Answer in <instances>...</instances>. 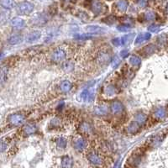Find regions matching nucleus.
Segmentation results:
<instances>
[{"instance_id": "nucleus-38", "label": "nucleus", "mask_w": 168, "mask_h": 168, "mask_svg": "<svg viewBox=\"0 0 168 168\" xmlns=\"http://www.w3.org/2000/svg\"><path fill=\"white\" fill-rule=\"evenodd\" d=\"M148 30H149L150 32L156 33L160 30V27L156 25V24H151V25H150L148 27Z\"/></svg>"}, {"instance_id": "nucleus-28", "label": "nucleus", "mask_w": 168, "mask_h": 168, "mask_svg": "<svg viewBox=\"0 0 168 168\" xmlns=\"http://www.w3.org/2000/svg\"><path fill=\"white\" fill-rule=\"evenodd\" d=\"M147 120V116L143 113H138L136 114L135 116V121L138 122L140 125H142V124H145Z\"/></svg>"}, {"instance_id": "nucleus-10", "label": "nucleus", "mask_w": 168, "mask_h": 168, "mask_svg": "<svg viewBox=\"0 0 168 168\" xmlns=\"http://www.w3.org/2000/svg\"><path fill=\"white\" fill-rule=\"evenodd\" d=\"M74 165V161L70 155H63L61 160V165L62 168H72Z\"/></svg>"}, {"instance_id": "nucleus-32", "label": "nucleus", "mask_w": 168, "mask_h": 168, "mask_svg": "<svg viewBox=\"0 0 168 168\" xmlns=\"http://www.w3.org/2000/svg\"><path fill=\"white\" fill-rule=\"evenodd\" d=\"M143 17H144L145 20H146V21H153V20H155L156 15L154 12L150 11V12H146L145 13Z\"/></svg>"}, {"instance_id": "nucleus-36", "label": "nucleus", "mask_w": 168, "mask_h": 168, "mask_svg": "<svg viewBox=\"0 0 168 168\" xmlns=\"http://www.w3.org/2000/svg\"><path fill=\"white\" fill-rule=\"evenodd\" d=\"M117 29L121 32H128L130 30V26L126 25V24H120V25H118Z\"/></svg>"}, {"instance_id": "nucleus-12", "label": "nucleus", "mask_w": 168, "mask_h": 168, "mask_svg": "<svg viewBox=\"0 0 168 168\" xmlns=\"http://www.w3.org/2000/svg\"><path fill=\"white\" fill-rule=\"evenodd\" d=\"M41 36V33L39 30H35V31H32L30 32L29 34H28V35L26 36V42L28 43H33L38 40Z\"/></svg>"}, {"instance_id": "nucleus-13", "label": "nucleus", "mask_w": 168, "mask_h": 168, "mask_svg": "<svg viewBox=\"0 0 168 168\" xmlns=\"http://www.w3.org/2000/svg\"><path fill=\"white\" fill-rule=\"evenodd\" d=\"M129 3L127 0H119L115 3V7L118 11L121 13H125L128 8Z\"/></svg>"}, {"instance_id": "nucleus-47", "label": "nucleus", "mask_w": 168, "mask_h": 168, "mask_svg": "<svg viewBox=\"0 0 168 168\" xmlns=\"http://www.w3.org/2000/svg\"><path fill=\"white\" fill-rule=\"evenodd\" d=\"M109 1H112V0H109Z\"/></svg>"}, {"instance_id": "nucleus-21", "label": "nucleus", "mask_w": 168, "mask_h": 168, "mask_svg": "<svg viewBox=\"0 0 168 168\" xmlns=\"http://www.w3.org/2000/svg\"><path fill=\"white\" fill-rule=\"evenodd\" d=\"M23 130L26 135H33L36 132V126L35 125H32V124H28V125H25L24 126Z\"/></svg>"}, {"instance_id": "nucleus-14", "label": "nucleus", "mask_w": 168, "mask_h": 168, "mask_svg": "<svg viewBox=\"0 0 168 168\" xmlns=\"http://www.w3.org/2000/svg\"><path fill=\"white\" fill-rule=\"evenodd\" d=\"M150 37H151L150 33H149V32L141 33V34L138 35V36L136 37L135 41V45H140V44H141V43H144V42H145V41H148V40L150 39Z\"/></svg>"}, {"instance_id": "nucleus-20", "label": "nucleus", "mask_w": 168, "mask_h": 168, "mask_svg": "<svg viewBox=\"0 0 168 168\" xmlns=\"http://www.w3.org/2000/svg\"><path fill=\"white\" fill-rule=\"evenodd\" d=\"M72 88V83L68 80H64L62 81L61 84H60V89L62 91V93H68L71 91Z\"/></svg>"}, {"instance_id": "nucleus-11", "label": "nucleus", "mask_w": 168, "mask_h": 168, "mask_svg": "<svg viewBox=\"0 0 168 168\" xmlns=\"http://www.w3.org/2000/svg\"><path fill=\"white\" fill-rule=\"evenodd\" d=\"M97 61L99 62V64L104 65L109 63L110 62V55L107 52H100V53L98 55V57H97Z\"/></svg>"}, {"instance_id": "nucleus-44", "label": "nucleus", "mask_w": 168, "mask_h": 168, "mask_svg": "<svg viewBox=\"0 0 168 168\" xmlns=\"http://www.w3.org/2000/svg\"><path fill=\"white\" fill-rule=\"evenodd\" d=\"M120 165H121V163H120V160H117L116 161V163H115V166H114V168H120Z\"/></svg>"}, {"instance_id": "nucleus-8", "label": "nucleus", "mask_w": 168, "mask_h": 168, "mask_svg": "<svg viewBox=\"0 0 168 168\" xmlns=\"http://www.w3.org/2000/svg\"><path fill=\"white\" fill-rule=\"evenodd\" d=\"M10 24L12 27L17 29H23L25 26V21L21 18H19V17H15V18L11 19Z\"/></svg>"}, {"instance_id": "nucleus-35", "label": "nucleus", "mask_w": 168, "mask_h": 168, "mask_svg": "<svg viewBox=\"0 0 168 168\" xmlns=\"http://www.w3.org/2000/svg\"><path fill=\"white\" fill-rule=\"evenodd\" d=\"M92 36L88 34H82V35H75V39L79 40H88V39H91Z\"/></svg>"}, {"instance_id": "nucleus-37", "label": "nucleus", "mask_w": 168, "mask_h": 168, "mask_svg": "<svg viewBox=\"0 0 168 168\" xmlns=\"http://www.w3.org/2000/svg\"><path fill=\"white\" fill-rule=\"evenodd\" d=\"M73 67H74V65L71 62H64V64H63V68H64V70L67 71V72L72 71V70L73 69Z\"/></svg>"}, {"instance_id": "nucleus-7", "label": "nucleus", "mask_w": 168, "mask_h": 168, "mask_svg": "<svg viewBox=\"0 0 168 168\" xmlns=\"http://www.w3.org/2000/svg\"><path fill=\"white\" fill-rule=\"evenodd\" d=\"M88 146V142L84 138H78L74 143L75 149L77 150L78 151H83L87 148Z\"/></svg>"}, {"instance_id": "nucleus-24", "label": "nucleus", "mask_w": 168, "mask_h": 168, "mask_svg": "<svg viewBox=\"0 0 168 168\" xmlns=\"http://www.w3.org/2000/svg\"><path fill=\"white\" fill-rule=\"evenodd\" d=\"M140 125L136 121H133L130 124L128 127V131L130 134H135L140 130Z\"/></svg>"}, {"instance_id": "nucleus-42", "label": "nucleus", "mask_w": 168, "mask_h": 168, "mask_svg": "<svg viewBox=\"0 0 168 168\" xmlns=\"http://www.w3.org/2000/svg\"><path fill=\"white\" fill-rule=\"evenodd\" d=\"M7 144H6L5 142L3 141V140H0V152H3L7 149Z\"/></svg>"}, {"instance_id": "nucleus-33", "label": "nucleus", "mask_w": 168, "mask_h": 168, "mask_svg": "<svg viewBox=\"0 0 168 168\" xmlns=\"http://www.w3.org/2000/svg\"><path fill=\"white\" fill-rule=\"evenodd\" d=\"M121 21L123 23V24H126V25H130V26L131 24H134V19L130 17L125 16L121 18Z\"/></svg>"}, {"instance_id": "nucleus-18", "label": "nucleus", "mask_w": 168, "mask_h": 168, "mask_svg": "<svg viewBox=\"0 0 168 168\" xmlns=\"http://www.w3.org/2000/svg\"><path fill=\"white\" fill-rule=\"evenodd\" d=\"M79 130L84 135H91L93 133V127L88 122H83V123L81 124Z\"/></svg>"}, {"instance_id": "nucleus-34", "label": "nucleus", "mask_w": 168, "mask_h": 168, "mask_svg": "<svg viewBox=\"0 0 168 168\" xmlns=\"http://www.w3.org/2000/svg\"><path fill=\"white\" fill-rule=\"evenodd\" d=\"M102 21L107 24H113L116 21V18H115V16H112V15H111V16H108L106 17V18L103 19H102Z\"/></svg>"}, {"instance_id": "nucleus-43", "label": "nucleus", "mask_w": 168, "mask_h": 168, "mask_svg": "<svg viewBox=\"0 0 168 168\" xmlns=\"http://www.w3.org/2000/svg\"><path fill=\"white\" fill-rule=\"evenodd\" d=\"M112 43L115 46H119L121 45V40H120V38H115L112 40Z\"/></svg>"}, {"instance_id": "nucleus-3", "label": "nucleus", "mask_w": 168, "mask_h": 168, "mask_svg": "<svg viewBox=\"0 0 168 168\" xmlns=\"http://www.w3.org/2000/svg\"><path fill=\"white\" fill-rule=\"evenodd\" d=\"M34 10V5L29 2H22L17 7V11L19 14L22 15H27Z\"/></svg>"}, {"instance_id": "nucleus-16", "label": "nucleus", "mask_w": 168, "mask_h": 168, "mask_svg": "<svg viewBox=\"0 0 168 168\" xmlns=\"http://www.w3.org/2000/svg\"><path fill=\"white\" fill-rule=\"evenodd\" d=\"M47 17L45 16V14H42V13H39V14H36L34 18H33V23L35 24H38V25H42V24H45L46 22H47Z\"/></svg>"}, {"instance_id": "nucleus-6", "label": "nucleus", "mask_w": 168, "mask_h": 168, "mask_svg": "<svg viewBox=\"0 0 168 168\" xmlns=\"http://www.w3.org/2000/svg\"><path fill=\"white\" fill-rule=\"evenodd\" d=\"M110 111L115 115H120L124 111L123 104L120 101H114L110 105Z\"/></svg>"}, {"instance_id": "nucleus-4", "label": "nucleus", "mask_w": 168, "mask_h": 168, "mask_svg": "<svg viewBox=\"0 0 168 168\" xmlns=\"http://www.w3.org/2000/svg\"><path fill=\"white\" fill-rule=\"evenodd\" d=\"M88 160L91 165H94V166H100L104 163V160H103L101 155L94 151L88 153Z\"/></svg>"}, {"instance_id": "nucleus-46", "label": "nucleus", "mask_w": 168, "mask_h": 168, "mask_svg": "<svg viewBox=\"0 0 168 168\" xmlns=\"http://www.w3.org/2000/svg\"><path fill=\"white\" fill-rule=\"evenodd\" d=\"M2 56H3V55H2V54L0 53V58H1V57H2Z\"/></svg>"}, {"instance_id": "nucleus-17", "label": "nucleus", "mask_w": 168, "mask_h": 168, "mask_svg": "<svg viewBox=\"0 0 168 168\" xmlns=\"http://www.w3.org/2000/svg\"><path fill=\"white\" fill-rule=\"evenodd\" d=\"M22 41H23V36H22L21 35H19V34H15V35H11L10 37L8 39V44L13 45H19Z\"/></svg>"}, {"instance_id": "nucleus-26", "label": "nucleus", "mask_w": 168, "mask_h": 168, "mask_svg": "<svg viewBox=\"0 0 168 168\" xmlns=\"http://www.w3.org/2000/svg\"><path fill=\"white\" fill-rule=\"evenodd\" d=\"M154 116L157 120H162V119H164L166 116V110L164 108H159V109H157L155 111Z\"/></svg>"}, {"instance_id": "nucleus-19", "label": "nucleus", "mask_w": 168, "mask_h": 168, "mask_svg": "<svg viewBox=\"0 0 168 168\" xmlns=\"http://www.w3.org/2000/svg\"><path fill=\"white\" fill-rule=\"evenodd\" d=\"M8 68L5 66L0 67V84H3L5 83V81L8 78Z\"/></svg>"}, {"instance_id": "nucleus-29", "label": "nucleus", "mask_w": 168, "mask_h": 168, "mask_svg": "<svg viewBox=\"0 0 168 168\" xmlns=\"http://www.w3.org/2000/svg\"><path fill=\"white\" fill-rule=\"evenodd\" d=\"M130 63L134 67H138L141 64V59L140 57L136 55H133L130 56Z\"/></svg>"}, {"instance_id": "nucleus-9", "label": "nucleus", "mask_w": 168, "mask_h": 168, "mask_svg": "<svg viewBox=\"0 0 168 168\" xmlns=\"http://www.w3.org/2000/svg\"><path fill=\"white\" fill-rule=\"evenodd\" d=\"M86 29L89 34H92V35H100L105 32V29L99 25H88Z\"/></svg>"}, {"instance_id": "nucleus-22", "label": "nucleus", "mask_w": 168, "mask_h": 168, "mask_svg": "<svg viewBox=\"0 0 168 168\" xmlns=\"http://www.w3.org/2000/svg\"><path fill=\"white\" fill-rule=\"evenodd\" d=\"M135 38V33H130V34H127V35H124L120 38L121 40V45H127L130 44V42L134 40Z\"/></svg>"}, {"instance_id": "nucleus-39", "label": "nucleus", "mask_w": 168, "mask_h": 168, "mask_svg": "<svg viewBox=\"0 0 168 168\" xmlns=\"http://www.w3.org/2000/svg\"><path fill=\"white\" fill-rule=\"evenodd\" d=\"M94 99V91L93 88H91L90 90H88V94L87 97V100L88 102H92Z\"/></svg>"}, {"instance_id": "nucleus-45", "label": "nucleus", "mask_w": 168, "mask_h": 168, "mask_svg": "<svg viewBox=\"0 0 168 168\" xmlns=\"http://www.w3.org/2000/svg\"><path fill=\"white\" fill-rule=\"evenodd\" d=\"M165 10H166V13H168V3L166 4V7H165Z\"/></svg>"}, {"instance_id": "nucleus-41", "label": "nucleus", "mask_w": 168, "mask_h": 168, "mask_svg": "<svg viewBox=\"0 0 168 168\" xmlns=\"http://www.w3.org/2000/svg\"><path fill=\"white\" fill-rule=\"evenodd\" d=\"M111 65H112V67L115 68V67H116L119 65V63H120V59L118 58L117 56H115V57H114L113 58V60L111 61Z\"/></svg>"}, {"instance_id": "nucleus-31", "label": "nucleus", "mask_w": 168, "mask_h": 168, "mask_svg": "<svg viewBox=\"0 0 168 168\" xmlns=\"http://www.w3.org/2000/svg\"><path fill=\"white\" fill-rule=\"evenodd\" d=\"M67 145V140L65 139L64 137H59L58 139L56 140V145L60 149H65Z\"/></svg>"}, {"instance_id": "nucleus-30", "label": "nucleus", "mask_w": 168, "mask_h": 168, "mask_svg": "<svg viewBox=\"0 0 168 168\" xmlns=\"http://www.w3.org/2000/svg\"><path fill=\"white\" fill-rule=\"evenodd\" d=\"M117 88L114 85H109L105 89V94L108 96H114L117 93Z\"/></svg>"}, {"instance_id": "nucleus-1", "label": "nucleus", "mask_w": 168, "mask_h": 168, "mask_svg": "<svg viewBox=\"0 0 168 168\" xmlns=\"http://www.w3.org/2000/svg\"><path fill=\"white\" fill-rule=\"evenodd\" d=\"M87 3L88 8H90V10L96 15H99L102 13H104V4L99 0H88Z\"/></svg>"}, {"instance_id": "nucleus-15", "label": "nucleus", "mask_w": 168, "mask_h": 168, "mask_svg": "<svg viewBox=\"0 0 168 168\" xmlns=\"http://www.w3.org/2000/svg\"><path fill=\"white\" fill-rule=\"evenodd\" d=\"M155 51H156V46L153 44H150L142 49L141 53L144 56H151L152 54L155 53Z\"/></svg>"}, {"instance_id": "nucleus-5", "label": "nucleus", "mask_w": 168, "mask_h": 168, "mask_svg": "<svg viewBox=\"0 0 168 168\" xmlns=\"http://www.w3.org/2000/svg\"><path fill=\"white\" fill-rule=\"evenodd\" d=\"M24 121H25V117L23 115H20V114H13V115H11L8 117V122L12 125H21L24 123Z\"/></svg>"}, {"instance_id": "nucleus-2", "label": "nucleus", "mask_w": 168, "mask_h": 168, "mask_svg": "<svg viewBox=\"0 0 168 168\" xmlns=\"http://www.w3.org/2000/svg\"><path fill=\"white\" fill-rule=\"evenodd\" d=\"M67 58V51L64 48H56L51 54V60L54 62H62Z\"/></svg>"}, {"instance_id": "nucleus-23", "label": "nucleus", "mask_w": 168, "mask_h": 168, "mask_svg": "<svg viewBox=\"0 0 168 168\" xmlns=\"http://www.w3.org/2000/svg\"><path fill=\"white\" fill-rule=\"evenodd\" d=\"M0 4L7 9H11L16 6V3L14 0H0Z\"/></svg>"}, {"instance_id": "nucleus-25", "label": "nucleus", "mask_w": 168, "mask_h": 168, "mask_svg": "<svg viewBox=\"0 0 168 168\" xmlns=\"http://www.w3.org/2000/svg\"><path fill=\"white\" fill-rule=\"evenodd\" d=\"M141 161V158L139 155H132L130 157V159L129 160V162H130V165L131 166H134V167H136L137 165H139V164Z\"/></svg>"}, {"instance_id": "nucleus-27", "label": "nucleus", "mask_w": 168, "mask_h": 168, "mask_svg": "<svg viewBox=\"0 0 168 168\" xmlns=\"http://www.w3.org/2000/svg\"><path fill=\"white\" fill-rule=\"evenodd\" d=\"M94 113L99 116H104L108 114V108L105 106H97L94 109Z\"/></svg>"}, {"instance_id": "nucleus-40", "label": "nucleus", "mask_w": 168, "mask_h": 168, "mask_svg": "<svg viewBox=\"0 0 168 168\" xmlns=\"http://www.w3.org/2000/svg\"><path fill=\"white\" fill-rule=\"evenodd\" d=\"M129 54H130V52H129L128 49H123L122 51H120V55L122 58H126L129 56Z\"/></svg>"}]
</instances>
